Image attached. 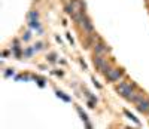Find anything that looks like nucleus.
I'll use <instances>...</instances> for the list:
<instances>
[{
  "instance_id": "1",
  "label": "nucleus",
  "mask_w": 149,
  "mask_h": 129,
  "mask_svg": "<svg viewBox=\"0 0 149 129\" xmlns=\"http://www.w3.org/2000/svg\"><path fill=\"white\" fill-rule=\"evenodd\" d=\"M116 91H118L122 96H125L127 100H130L131 96L134 95L133 86L131 85H127V83H121V85H118V86H116Z\"/></svg>"
},
{
  "instance_id": "2",
  "label": "nucleus",
  "mask_w": 149,
  "mask_h": 129,
  "mask_svg": "<svg viewBox=\"0 0 149 129\" xmlns=\"http://www.w3.org/2000/svg\"><path fill=\"white\" fill-rule=\"evenodd\" d=\"M82 27L85 28V31L87 33H89V34H94V27H93V24H91V21L87 18V15H83V19H82Z\"/></svg>"
},
{
  "instance_id": "3",
  "label": "nucleus",
  "mask_w": 149,
  "mask_h": 129,
  "mask_svg": "<svg viewBox=\"0 0 149 129\" xmlns=\"http://www.w3.org/2000/svg\"><path fill=\"white\" fill-rule=\"evenodd\" d=\"M122 76V70H111L107 74H106V77L111 82H116V80H119V77Z\"/></svg>"
},
{
  "instance_id": "4",
  "label": "nucleus",
  "mask_w": 149,
  "mask_h": 129,
  "mask_svg": "<svg viewBox=\"0 0 149 129\" xmlns=\"http://www.w3.org/2000/svg\"><path fill=\"white\" fill-rule=\"evenodd\" d=\"M94 49H95V55H103L105 52H107V50H109V48L106 46L105 43H101V40H100V43L94 45Z\"/></svg>"
},
{
  "instance_id": "5",
  "label": "nucleus",
  "mask_w": 149,
  "mask_h": 129,
  "mask_svg": "<svg viewBox=\"0 0 149 129\" xmlns=\"http://www.w3.org/2000/svg\"><path fill=\"white\" fill-rule=\"evenodd\" d=\"M137 110L139 111H149V100H143L142 102H139L137 104Z\"/></svg>"
},
{
  "instance_id": "6",
  "label": "nucleus",
  "mask_w": 149,
  "mask_h": 129,
  "mask_svg": "<svg viewBox=\"0 0 149 129\" xmlns=\"http://www.w3.org/2000/svg\"><path fill=\"white\" fill-rule=\"evenodd\" d=\"M30 25L33 28H39V24H37V19H30Z\"/></svg>"
},
{
  "instance_id": "7",
  "label": "nucleus",
  "mask_w": 149,
  "mask_h": 129,
  "mask_svg": "<svg viewBox=\"0 0 149 129\" xmlns=\"http://www.w3.org/2000/svg\"><path fill=\"white\" fill-rule=\"evenodd\" d=\"M23 39H24V40H28V39H30V33H25V36Z\"/></svg>"
}]
</instances>
